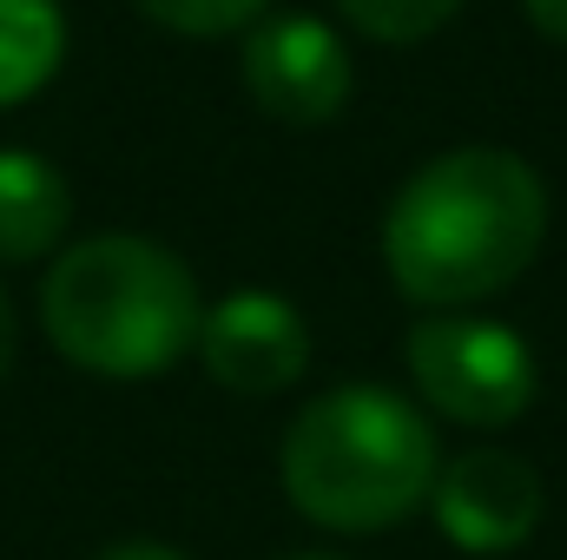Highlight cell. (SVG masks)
<instances>
[{"label":"cell","mask_w":567,"mask_h":560,"mask_svg":"<svg viewBox=\"0 0 567 560\" xmlns=\"http://www.w3.org/2000/svg\"><path fill=\"white\" fill-rule=\"evenodd\" d=\"M522 7H528V20H535L542 40L567 46V0H522Z\"/></svg>","instance_id":"cell-12"},{"label":"cell","mask_w":567,"mask_h":560,"mask_svg":"<svg viewBox=\"0 0 567 560\" xmlns=\"http://www.w3.org/2000/svg\"><path fill=\"white\" fill-rule=\"evenodd\" d=\"M548 238V191L535 165L515 152H442L423 165L390 218H383V265L403 297L429 310H462L515 283Z\"/></svg>","instance_id":"cell-1"},{"label":"cell","mask_w":567,"mask_h":560,"mask_svg":"<svg viewBox=\"0 0 567 560\" xmlns=\"http://www.w3.org/2000/svg\"><path fill=\"white\" fill-rule=\"evenodd\" d=\"M297 560H317V554H297Z\"/></svg>","instance_id":"cell-15"},{"label":"cell","mask_w":567,"mask_h":560,"mask_svg":"<svg viewBox=\"0 0 567 560\" xmlns=\"http://www.w3.org/2000/svg\"><path fill=\"white\" fill-rule=\"evenodd\" d=\"M93 560H185L178 548H158V541H120V548H100Z\"/></svg>","instance_id":"cell-13"},{"label":"cell","mask_w":567,"mask_h":560,"mask_svg":"<svg viewBox=\"0 0 567 560\" xmlns=\"http://www.w3.org/2000/svg\"><path fill=\"white\" fill-rule=\"evenodd\" d=\"M66 53V27L53 0H0V106L33 100Z\"/></svg>","instance_id":"cell-9"},{"label":"cell","mask_w":567,"mask_h":560,"mask_svg":"<svg viewBox=\"0 0 567 560\" xmlns=\"http://www.w3.org/2000/svg\"><path fill=\"white\" fill-rule=\"evenodd\" d=\"M245 93L278 126H323L350 100V46L310 20V13H271L245 33Z\"/></svg>","instance_id":"cell-5"},{"label":"cell","mask_w":567,"mask_h":560,"mask_svg":"<svg viewBox=\"0 0 567 560\" xmlns=\"http://www.w3.org/2000/svg\"><path fill=\"white\" fill-rule=\"evenodd\" d=\"M40 323L53 350L100 376H158L185 350H198V283L192 271L133 231L86 238L60 251L40 290Z\"/></svg>","instance_id":"cell-3"},{"label":"cell","mask_w":567,"mask_h":560,"mask_svg":"<svg viewBox=\"0 0 567 560\" xmlns=\"http://www.w3.org/2000/svg\"><path fill=\"white\" fill-rule=\"evenodd\" d=\"M145 20H158L165 33H185V40H218V33H238V27H258L265 0H140Z\"/></svg>","instance_id":"cell-11"},{"label":"cell","mask_w":567,"mask_h":560,"mask_svg":"<svg viewBox=\"0 0 567 560\" xmlns=\"http://www.w3.org/2000/svg\"><path fill=\"white\" fill-rule=\"evenodd\" d=\"M343 20L363 33V40H383V46H410V40H429L435 27H449V13L462 0H337Z\"/></svg>","instance_id":"cell-10"},{"label":"cell","mask_w":567,"mask_h":560,"mask_svg":"<svg viewBox=\"0 0 567 560\" xmlns=\"http://www.w3.org/2000/svg\"><path fill=\"white\" fill-rule=\"evenodd\" d=\"M410 376L442 416L468 428H508L535 403V356L508 323L429 317L410 330Z\"/></svg>","instance_id":"cell-4"},{"label":"cell","mask_w":567,"mask_h":560,"mask_svg":"<svg viewBox=\"0 0 567 560\" xmlns=\"http://www.w3.org/2000/svg\"><path fill=\"white\" fill-rule=\"evenodd\" d=\"M13 370V303H7V290H0V376Z\"/></svg>","instance_id":"cell-14"},{"label":"cell","mask_w":567,"mask_h":560,"mask_svg":"<svg viewBox=\"0 0 567 560\" xmlns=\"http://www.w3.org/2000/svg\"><path fill=\"white\" fill-rule=\"evenodd\" d=\"M198 356L231 396H278L310 363V323L278 290H231L198 323Z\"/></svg>","instance_id":"cell-6"},{"label":"cell","mask_w":567,"mask_h":560,"mask_svg":"<svg viewBox=\"0 0 567 560\" xmlns=\"http://www.w3.org/2000/svg\"><path fill=\"white\" fill-rule=\"evenodd\" d=\"M429 508L462 554H508L542 528V475L508 448H468L435 475Z\"/></svg>","instance_id":"cell-7"},{"label":"cell","mask_w":567,"mask_h":560,"mask_svg":"<svg viewBox=\"0 0 567 560\" xmlns=\"http://www.w3.org/2000/svg\"><path fill=\"white\" fill-rule=\"evenodd\" d=\"M66 218H73L66 178L33 152H0V265L47 258L66 238Z\"/></svg>","instance_id":"cell-8"},{"label":"cell","mask_w":567,"mask_h":560,"mask_svg":"<svg viewBox=\"0 0 567 560\" xmlns=\"http://www.w3.org/2000/svg\"><path fill=\"white\" fill-rule=\"evenodd\" d=\"M442 475L435 428L383 383H343L303 403L284 435V495L337 535H377L416 515Z\"/></svg>","instance_id":"cell-2"}]
</instances>
